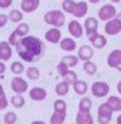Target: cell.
Instances as JSON below:
<instances>
[{"mask_svg": "<svg viewBox=\"0 0 121 124\" xmlns=\"http://www.w3.org/2000/svg\"><path fill=\"white\" fill-rule=\"evenodd\" d=\"M39 5H40V0H22L20 7L25 13H31L37 10Z\"/></svg>", "mask_w": 121, "mask_h": 124, "instance_id": "4fadbf2b", "label": "cell"}, {"mask_svg": "<svg viewBox=\"0 0 121 124\" xmlns=\"http://www.w3.org/2000/svg\"><path fill=\"white\" fill-rule=\"evenodd\" d=\"M88 1H89V2H92V4H98L100 0H88Z\"/></svg>", "mask_w": 121, "mask_h": 124, "instance_id": "7dc6e473", "label": "cell"}, {"mask_svg": "<svg viewBox=\"0 0 121 124\" xmlns=\"http://www.w3.org/2000/svg\"><path fill=\"white\" fill-rule=\"evenodd\" d=\"M98 26H99V23L98 19H95L94 17H89L85 20L84 24V29L86 31V34H87V38L88 40L92 43L94 39L98 37Z\"/></svg>", "mask_w": 121, "mask_h": 124, "instance_id": "3957f363", "label": "cell"}, {"mask_svg": "<svg viewBox=\"0 0 121 124\" xmlns=\"http://www.w3.org/2000/svg\"><path fill=\"white\" fill-rule=\"evenodd\" d=\"M17 119H18V117H17V115L14 114L13 111H8L7 114L4 116V122H5V124H15Z\"/></svg>", "mask_w": 121, "mask_h": 124, "instance_id": "e575fe53", "label": "cell"}, {"mask_svg": "<svg viewBox=\"0 0 121 124\" xmlns=\"http://www.w3.org/2000/svg\"><path fill=\"white\" fill-rule=\"evenodd\" d=\"M31 124H46V123L42 122V121H34V122H32Z\"/></svg>", "mask_w": 121, "mask_h": 124, "instance_id": "ee69618b", "label": "cell"}, {"mask_svg": "<svg viewBox=\"0 0 121 124\" xmlns=\"http://www.w3.org/2000/svg\"><path fill=\"white\" fill-rule=\"evenodd\" d=\"M116 89H118V92L121 95V80L118 83V85H116Z\"/></svg>", "mask_w": 121, "mask_h": 124, "instance_id": "b9f144b4", "label": "cell"}, {"mask_svg": "<svg viewBox=\"0 0 121 124\" xmlns=\"http://www.w3.org/2000/svg\"><path fill=\"white\" fill-rule=\"evenodd\" d=\"M15 47L19 57L22 60L32 63L42 54L44 43L34 36H27L25 38L20 39L18 44L15 45Z\"/></svg>", "mask_w": 121, "mask_h": 124, "instance_id": "6da1fadb", "label": "cell"}, {"mask_svg": "<svg viewBox=\"0 0 121 124\" xmlns=\"http://www.w3.org/2000/svg\"><path fill=\"white\" fill-rule=\"evenodd\" d=\"M8 19L12 23H19L22 20V13L19 10H12L8 14Z\"/></svg>", "mask_w": 121, "mask_h": 124, "instance_id": "1f68e13d", "label": "cell"}, {"mask_svg": "<svg viewBox=\"0 0 121 124\" xmlns=\"http://www.w3.org/2000/svg\"><path fill=\"white\" fill-rule=\"evenodd\" d=\"M116 124H121V115L118 116V118H116Z\"/></svg>", "mask_w": 121, "mask_h": 124, "instance_id": "bcb514c9", "label": "cell"}, {"mask_svg": "<svg viewBox=\"0 0 121 124\" xmlns=\"http://www.w3.org/2000/svg\"><path fill=\"white\" fill-rule=\"evenodd\" d=\"M66 119V114H60V112H53L51 116L49 122L51 124H64Z\"/></svg>", "mask_w": 121, "mask_h": 124, "instance_id": "83f0119b", "label": "cell"}, {"mask_svg": "<svg viewBox=\"0 0 121 124\" xmlns=\"http://www.w3.org/2000/svg\"><path fill=\"white\" fill-rule=\"evenodd\" d=\"M116 70H118L119 72H121V63L119 64V65H118V66H116Z\"/></svg>", "mask_w": 121, "mask_h": 124, "instance_id": "c3c4849f", "label": "cell"}, {"mask_svg": "<svg viewBox=\"0 0 121 124\" xmlns=\"http://www.w3.org/2000/svg\"><path fill=\"white\" fill-rule=\"evenodd\" d=\"M121 63V50H113L107 57V64L109 67L116 69V66Z\"/></svg>", "mask_w": 121, "mask_h": 124, "instance_id": "7c38bea8", "label": "cell"}, {"mask_svg": "<svg viewBox=\"0 0 121 124\" xmlns=\"http://www.w3.org/2000/svg\"><path fill=\"white\" fill-rule=\"evenodd\" d=\"M103 31L108 34V36H115L118 33L121 32V23L116 18L109 20L105 24V27H103Z\"/></svg>", "mask_w": 121, "mask_h": 124, "instance_id": "52a82bcc", "label": "cell"}, {"mask_svg": "<svg viewBox=\"0 0 121 124\" xmlns=\"http://www.w3.org/2000/svg\"><path fill=\"white\" fill-rule=\"evenodd\" d=\"M12 57V46L8 41H0V60L7 62Z\"/></svg>", "mask_w": 121, "mask_h": 124, "instance_id": "8fae6325", "label": "cell"}, {"mask_svg": "<svg viewBox=\"0 0 121 124\" xmlns=\"http://www.w3.org/2000/svg\"><path fill=\"white\" fill-rule=\"evenodd\" d=\"M73 89H74L75 93H78V95H85L87 92V90H88V85H87V83L85 80H79L78 79L75 82V84L73 85Z\"/></svg>", "mask_w": 121, "mask_h": 124, "instance_id": "ffe728a7", "label": "cell"}, {"mask_svg": "<svg viewBox=\"0 0 121 124\" xmlns=\"http://www.w3.org/2000/svg\"><path fill=\"white\" fill-rule=\"evenodd\" d=\"M61 6H62V11H65L66 13L73 14V12L75 10V6H76V2L74 0H64Z\"/></svg>", "mask_w": 121, "mask_h": 124, "instance_id": "d4e9b609", "label": "cell"}, {"mask_svg": "<svg viewBox=\"0 0 121 124\" xmlns=\"http://www.w3.org/2000/svg\"><path fill=\"white\" fill-rule=\"evenodd\" d=\"M44 20L48 25H52L55 29H60V27H62L65 25L66 17L62 11L52 10V11H48L46 14L44 16Z\"/></svg>", "mask_w": 121, "mask_h": 124, "instance_id": "7a4b0ae2", "label": "cell"}, {"mask_svg": "<svg viewBox=\"0 0 121 124\" xmlns=\"http://www.w3.org/2000/svg\"><path fill=\"white\" fill-rule=\"evenodd\" d=\"M68 71H69V69L66 66L65 64H62L61 62H60V63L58 64V72H59V75H60L61 77L65 76V75L67 73V72H68Z\"/></svg>", "mask_w": 121, "mask_h": 124, "instance_id": "8d00e7d4", "label": "cell"}, {"mask_svg": "<svg viewBox=\"0 0 121 124\" xmlns=\"http://www.w3.org/2000/svg\"><path fill=\"white\" fill-rule=\"evenodd\" d=\"M98 16H99V19L100 20H103V21L107 23V21L114 19L116 17V8L112 4H106V5H103L102 7L99 10Z\"/></svg>", "mask_w": 121, "mask_h": 124, "instance_id": "277c9868", "label": "cell"}, {"mask_svg": "<svg viewBox=\"0 0 121 124\" xmlns=\"http://www.w3.org/2000/svg\"><path fill=\"white\" fill-rule=\"evenodd\" d=\"M93 54H94V51L89 45H82L79 48L78 58L80 60H82V62H91V59L93 58Z\"/></svg>", "mask_w": 121, "mask_h": 124, "instance_id": "9c48e42d", "label": "cell"}, {"mask_svg": "<svg viewBox=\"0 0 121 124\" xmlns=\"http://www.w3.org/2000/svg\"><path fill=\"white\" fill-rule=\"evenodd\" d=\"M107 104L109 105V108L113 110V112L115 111H121V98L120 97H116V96H111L108 97Z\"/></svg>", "mask_w": 121, "mask_h": 124, "instance_id": "ac0fdd59", "label": "cell"}, {"mask_svg": "<svg viewBox=\"0 0 121 124\" xmlns=\"http://www.w3.org/2000/svg\"><path fill=\"white\" fill-rule=\"evenodd\" d=\"M8 106V101H7V98H6V96H1L0 97V110H4V109H6Z\"/></svg>", "mask_w": 121, "mask_h": 124, "instance_id": "74e56055", "label": "cell"}, {"mask_svg": "<svg viewBox=\"0 0 121 124\" xmlns=\"http://www.w3.org/2000/svg\"><path fill=\"white\" fill-rule=\"evenodd\" d=\"M19 40H20V39H19V37L17 36V33L13 31V32L9 34V37H8V44L11 45V46H15V45L18 44Z\"/></svg>", "mask_w": 121, "mask_h": 124, "instance_id": "d590c367", "label": "cell"}, {"mask_svg": "<svg viewBox=\"0 0 121 124\" xmlns=\"http://www.w3.org/2000/svg\"><path fill=\"white\" fill-rule=\"evenodd\" d=\"M115 18H116V19H118V20H119V21L121 23V12H120V13H118V14H116V17H115Z\"/></svg>", "mask_w": 121, "mask_h": 124, "instance_id": "f6af8a7d", "label": "cell"}, {"mask_svg": "<svg viewBox=\"0 0 121 124\" xmlns=\"http://www.w3.org/2000/svg\"><path fill=\"white\" fill-rule=\"evenodd\" d=\"M91 91L93 96L96 98H101V97H106L109 92V85L106 82H95L92 84Z\"/></svg>", "mask_w": 121, "mask_h": 124, "instance_id": "5b68a950", "label": "cell"}, {"mask_svg": "<svg viewBox=\"0 0 121 124\" xmlns=\"http://www.w3.org/2000/svg\"><path fill=\"white\" fill-rule=\"evenodd\" d=\"M11 87L17 95H21V93L27 91L28 84L27 82L25 79H22L21 77H14L11 82Z\"/></svg>", "mask_w": 121, "mask_h": 124, "instance_id": "8992f818", "label": "cell"}, {"mask_svg": "<svg viewBox=\"0 0 121 124\" xmlns=\"http://www.w3.org/2000/svg\"><path fill=\"white\" fill-rule=\"evenodd\" d=\"M12 0H0V8H7L12 5Z\"/></svg>", "mask_w": 121, "mask_h": 124, "instance_id": "f35d334b", "label": "cell"}, {"mask_svg": "<svg viewBox=\"0 0 121 124\" xmlns=\"http://www.w3.org/2000/svg\"><path fill=\"white\" fill-rule=\"evenodd\" d=\"M60 47L62 48L64 51H67V52H72L76 48V43H75L74 39L72 38H64L61 39L60 41Z\"/></svg>", "mask_w": 121, "mask_h": 124, "instance_id": "e0dca14e", "label": "cell"}, {"mask_svg": "<svg viewBox=\"0 0 121 124\" xmlns=\"http://www.w3.org/2000/svg\"><path fill=\"white\" fill-rule=\"evenodd\" d=\"M92 109V101L89 97H84L80 103H79V111H82V112H89Z\"/></svg>", "mask_w": 121, "mask_h": 124, "instance_id": "7402d4cb", "label": "cell"}, {"mask_svg": "<svg viewBox=\"0 0 121 124\" xmlns=\"http://www.w3.org/2000/svg\"><path fill=\"white\" fill-rule=\"evenodd\" d=\"M24 70H25V66H24V64L20 63V62H14V63H12V65H11V71H12L14 75H21V73L24 72Z\"/></svg>", "mask_w": 121, "mask_h": 124, "instance_id": "d6a6232c", "label": "cell"}, {"mask_svg": "<svg viewBox=\"0 0 121 124\" xmlns=\"http://www.w3.org/2000/svg\"><path fill=\"white\" fill-rule=\"evenodd\" d=\"M84 71L87 73V75L93 76V75H95V72H96V65L94 64L93 62H85L84 63Z\"/></svg>", "mask_w": 121, "mask_h": 124, "instance_id": "4dcf8cb0", "label": "cell"}, {"mask_svg": "<svg viewBox=\"0 0 121 124\" xmlns=\"http://www.w3.org/2000/svg\"><path fill=\"white\" fill-rule=\"evenodd\" d=\"M28 31H29V26H28V24H26V23H21V24H19L18 26H17V29L14 30V32L17 33V36H18L20 39L27 37Z\"/></svg>", "mask_w": 121, "mask_h": 124, "instance_id": "44dd1931", "label": "cell"}, {"mask_svg": "<svg viewBox=\"0 0 121 124\" xmlns=\"http://www.w3.org/2000/svg\"><path fill=\"white\" fill-rule=\"evenodd\" d=\"M7 20H8V17L4 13L0 14V27H4L6 24H7Z\"/></svg>", "mask_w": 121, "mask_h": 124, "instance_id": "ab89813d", "label": "cell"}, {"mask_svg": "<svg viewBox=\"0 0 121 124\" xmlns=\"http://www.w3.org/2000/svg\"><path fill=\"white\" fill-rule=\"evenodd\" d=\"M45 39H46L48 43L58 44V43L61 41V31L59 29L52 27V29L48 30L46 33H45Z\"/></svg>", "mask_w": 121, "mask_h": 124, "instance_id": "30bf717a", "label": "cell"}, {"mask_svg": "<svg viewBox=\"0 0 121 124\" xmlns=\"http://www.w3.org/2000/svg\"><path fill=\"white\" fill-rule=\"evenodd\" d=\"M61 63L65 64L68 69L69 67H74L79 63V58L75 57V56H65V57L61 59Z\"/></svg>", "mask_w": 121, "mask_h": 124, "instance_id": "484cf974", "label": "cell"}, {"mask_svg": "<svg viewBox=\"0 0 121 124\" xmlns=\"http://www.w3.org/2000/svg\"><path fill=\"white\" fill-rule=\"evenodd\" d=\"M26 73H27V77L29 79H32V80H37L38 78L40 77V71L38 70L37 67H28L27 71H26Z\"/></svg>", "mask_w": 121, "mask_h": 124, "instance_id": "836d02e7", "label": "cell"}, {"mask_svg": "<svg viewBox=\"0 0 121 124\" xmlns=\"http://www.w3.org/2000/svg\"><path fill=\"white\" fill-rule=\"evenodd\" d=\"M11 104L13 105L14 108H22L25 105V98L22 97L21 95H15V96H12L11 98Z\"/></svg>", "mask_w": 121, "mask_h": 124, "instance_id": "f546056e", "label": "cell"}, {"mask_svg": "<svg viewBox=\"0 0 121 124\" xmlns=\"http://www.w3.org/2000/svg\"><path fill=\"white\" fill-rule=\"evenodd\" d=\"M5 95V91H4V87H2V85L0 84V97L1 96H4Z\"/></svg>", "mask_w": 121, "mask_h": 124, "instance_id": "7bdbcfd3", "label": "cell"}, {"mask_svg": "<svg viewBox=\"0 0 121 124\" xmlns=\"http://www.w3.org/2000/svg\"><path fill=\"white\" fill-rule=\"evenodd\" d=\"M92 45H93L95 48L100 50V48H103L106 45H107V38L102 36V34H98V37L92 41Z\"/></svg>", "mask_w": 121, "mask_h": 124, "instance_id": "603a6c76", "label": "cell"}, {"mask_svg": "<svg viewBox=\"0 0 121 124\" xmlns=\"http://www.w3.org/2000/svg\"><path fill=\"white\" fill-rule=\"evenodd\" d=\"M75 122L76 124H93L94 119L91 112H82V111H78L76 117H75Z\"/></svg>", "mask_w": 121, "mask_h": 124, "instance_id": "9a60e30c", "label": "cell"}, {"mask_svg": "<svg viewBox=\"0 0 121 124\" xmlns=\"http://www.w3.org/2000/svg\"><path fill=\"white\" fill-rule=\"evenodd\" d=\"M88 12V5L87 2L85 1H79L76 2V6H75V10L73 12V16L75 18H84L85 16L87 14Z\"/></svg>", "mask_w": 121, "mask_h": 124, "instance_id": "2e32d148", "label": "cell"}, {"mask_svg": "<svg viewBox=\"0 0 121 124\" xmlns=\"http://www.w3.org/2000/svg\"><path fill=\"white\" fill-rule=\"evenodd\" d=\"M29 97L31 99L35 101V102H40V101H44L46 99L47 97V91L42 87H32V90L29 91Z\"/></svg>", "mask_w": 121, "mask_h": 124, "instance_id": "5bb4252c", "label": "cell"}, {"mask_svg": "<svg viewBox=\"0 0 121 124\" xmlns=\"http://www.w3.org/2000/svg\"><path fill=\"white\" fill-rule=\"evenodd\" d=\"M68 32L73 38H80L84 34V27L78 20H72L68 24Z\"/></svg>", "mask_w": 121, "mask_h": 124, "instance_id": "ba28073f", "label": "cell"}, {"mask_svg": "<svg viewBox=\"0 0 121 124\" xmlns=\"http://www.w3.org/2000/svg\"><path fill=\"white\" fill-rule=\"evenodd\" d=\"M113 110L107 103H102L98 108V117H112Z\"/></svg>", "mask_w": 121, "mask_h": 124, "instance_id": "d6986e66", "label": "cell"}, {"mask_svg": "<svg viewBox=\"0 0 121 124\" xmlns=\"http://www.w3.org/2000/svg\"><path fill=\"white\" fill-rule=\"evenodd\" d=\"M69 91V85L66 82H61L55 86V93L58 96H66Z\"/></svg>", "mask_w": 121, "mask_h": 124, "instance_id": "4316f807", "label": "cell"}, {"mask_svg": "<svg viewBox=\"0 0 121 124\" xmlns=\"http://www.w3.org/2000/svg\"><path fill=\"white\" fill-rule=\"evenodd\" d=\"M62 78H64V82H66L68 85H74L75 82L78 80V76H76V73H75L74 71H72V70H69V71H68V72H67Z\"/></svg>", "mask_w": 121, "mask_h": 124, "instance_id": "f1b7e54d", "label": "cell"}, {"mask_svg": "<svg viewBox=\"0 0 121 124\" xmlns=\"http://www.w3.org/2000/svg\"><path fill=\"white\" fill-rule=\"evenodd\" d=\"M54 112H60V114H66L67 111V104L64 99H56L53 104Z\"/></svg>", "mask_w": 121, "mask_h": 124, "instance_id": "cb8c5ba5", "label": "cell"}, {"mask_svg": "<svg viewBox=\"0 0 121 124\" xmlns=\"http://www.w3.org/2000/svg\"><path fill=\"white\" fill-rule=\"evenodd\" d=\"M111 1H112L113 4H118V2H120L121 0H111Z\"/></svg>", "mask_w": 121, "mask_h": 124, "instance_id": "681fc988", "label": "cell"}, {"mask_svg": "<svg viewBox=\"0 0 121 124\" xmlns=\"http://www.w3.org/2000/svg\"><path fill=\"white\" fill-rule=\"evenodd\" d=\"M5 69H6L5 64H4L2 62H0V75H2V73L5 72Z\"/></svg>", "mask_w": 121, "mask_h": 124, "instance_id": "60d3db41", "label": "cell"}]
</instances>
